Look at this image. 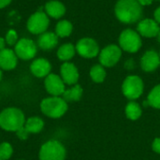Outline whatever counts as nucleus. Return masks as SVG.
I'll return each instance as SVG.
<instances>
[{"mask_svg":"<svg viewBox=\"0 0 160 160\" xmlns=\"http://www.w3.org/2000/svg\"><path fill=\"white\" fill-rule=\"evenodd\" d=\"M114 13L121 22L130 24L141 20L142 7L138 0H118L114 8Z\"/></svg>","mask_w":160,"mask_h":160,"instance_id":"f257e3e1","label":"nucleus"},{"mask_svg":"<svg viewBox=\"0 0 160 160\" xmlns=\"http://www.w3.org/2000/svg\"><path fill=\"white\" fill-rule=\"evenodd\" d=\"M23 112L16 107H8L0 112V128L7 132H16L25 123Z\"/></svg>","mask_w":160,"mask_h":160,"instance_id":"f03ea898","label":"nucleus"},{"mask_svg":"<svg viewBox=\"0 0 160 160\" xmlns=\"http://www.w3.org/2000/svg\"><path fill=\"white\" fill-rule=\"evenodd\" d=\"M41 112L49 118L57 119L62 117L68 111V102L61 97H49L40 102Z\"/></svg>","mask_w":160,"mask_h":160,"instance_id":"7ed1b4c3","label":"nucleus"},{"mask_svg":"<svg viewBox=\"0 0 160 160\" xmlns=\"http://www.w3.org/2000/svg\"><path fill=\"white\" fill-rule=\"evenodd\" d=\"M66 155V148L59 141L50 140L41 145L38 158L39 160H65Z\"/></svg>","mask_w":160,"mask_h":160,"instance_id":"20e7f679","label":"nucleus"},{"mask_svg":"<svg viewBox=\"0 0 160 160\" xmlns=\"http://www.w3.org/2000/svg\"><path fill=\"white\" fill-rule=\"evenodd\" d=\"M142 38L137 31L132 29L124 30L119 36V47L128 52H137L142 47Z\"/></svg>","mask_w":160,"mask_h":160,"instance_id":"39448f33","label":"nucleus"},{"mask_svg":"<svg viewBox=\"0 0 160 160\" xmlns=\"http://www.w3.org/2000/svg\"><path fill=\"white\" fill-rule=\"evenodd\" d=\"M49 23L50 21L48 15L44 11H41L40 8L29 17L27 20L26 27L30 33L34 35H41L46 32L49 27Z\"/></svg>","mask_w":160,"mask_h":160,"instance_id":"423d86ee","label":"nucleus"},{"mask_svg":"<svg viewBox=\"0 0 160 160\" xmlns=\"http://www.w3.org/2000/svg\"><path fill=\"white\" fill-rule=\"evenodd\" d=\"M122 90L123 94L128 99H137L143 92V82L139 76L130 75L124 81Z\"/></svg>","mask_w":160,"mask_h":160,"instance_id":"0eeeda50","label":"nucleus"},{"mask_svg":"<svg viewBox=\"0 0 160 160\" xmlns=\"http://www.w3.org/2000/svg\"><path fill=\"white\" fill-rule=\"evenodd\" d=\"M121 56L122 49L115 44H111L100 51L98 54V59L100 65H102L103 67L112 68L119 62Z\"/></svg>","mask_w":160,"mask_h":160,"instance_id":"6e6552de","label":"nucleus"},{"mask_svg":"<svg viewBox=\"0 0 160 160\" xmlns=\"http://www.w3.org/2000/svg\"><path fill=\"white\" fill-rule=\"evenodd\" d=\"M14 52L18 58L27 61L33 59L38 52L36 43L30 38H22L18 40L14 47Z\"/></svg>","mask_w":160,"mask_h":160,"instance_id":"1a4fd4ad","label":"nucleus"},{"mask_svg":"<svg viewBox=\"0 0 160 160\" xmlns=\"http://www.w3.org/2000/svg\"><path fill=\"white\" fill-rule=\"evenodd\" d=\"M75 48L76 52L83 58H94L100 52L98 42L91 38H81Z\"/></svg>","mask_w":160,"mask_h":160,"instance_id":"9d476101","label":"nucleus"},{"mask_svg":"<svg viewBox=\"0 0 160 160\" xmlns=\"http://www.w3.org/2000/svg\"><path fill=\"white\" fill-rule=\"evenodd\" d=\"M44 86L48 94L52 97H61L66 90V83L60 76L54 73H50L45 78Z\"/></svg>","mask_w":160,"mask_h":160,"instance_id":"9b49d317","label":"nucleus"},{"mask_svg":"<svg viewBox=\"0 0 160 160\" xmlns=\"http://www.w3.org/2000/svg\"><path fill=\"white\" fill-rule=\"evenodd\" d=\"M159 24L155 21V19H143L139 22L137 26V32L141 37H144L147 38H157L159 31Z\"/></svg>","mask_w":160,"mask_h":160,"instance_id":"f8f14e48","label":"nucleus"},{"mask_svg":"<svg viewBox=\"0 0 160 160\" xmlns=\"http://www.w3.org/2000/svg\"><path fill=\"white\" fill-rule=\"evenodd\" d=\"M61 78L68 85H75L79 80V71L76 66L70 62H65L60 68Z\"/></svg>","mask_w":160,"mask_h":160,"instance_id":"ddd939ff","label":"nucleus"},{"mask_svg":"<svg viewBox=\"0 0 160 160\" xmlns=\"http://www.w3.org/2000/svg\"><path fill=\"white\" fill-rule=\"evenodd\" d=\"M160 65L159 53L154 50L145 52L141 59V67L142 70L146 72H152L156 70Z\"/></svg>","mask_w":160,"mask_h":160,"instance_id":"4468645a","label":"nucleus"},{"mask_svg":"<svg viewBox=\"0 0 160 160\" xmlns=\"http://www.w3.org/2000/svg\"><path fill=\"white\" fill-rule=\"evenodd\" d=\"M51 70L52 65L45 58H37L30 65V71L37 78H46Z\"/></svg>","mask_w":160,"mask_h":160,"instance_id":"2eb2a0df","label":"nucleus"},{"mask_svg":"<svg viewBox=\"0 0 160 160\" xmlns=\"http://www.w3.org/2000/svg\"><path fill=\"white\" fill-rule=\"evenodd\" d=\"M18 57L11 49L5 48L0 51V68L4 70H12L17 67Z\"/></svg>","mask_w":160,"mask_h":160,"instance_id":"dca6fc26","label":"nucleus"},{"mask_svg":"<svg viewBox=\"0 0 160 160\" xmlns=\"http://www.w3.org/2000/svg\"><path fill=\"white\" fill-rule=\"evenodd\" d=\"M44 8H45L46 14L53 19H59L63 17L66 13L65 5L56 0H52V1L47 2Z\"/></svg>","mask_w":160,"mask_h":160,"instance_id":"f3484780","label":"nucleus"},{"mask_svg":"<svg viewBox=\"0 0 160 160\" xmlns=\"http://www.w3.org/2000/svg\"><path fill=\"white\" fill-rule=\"evenodd\" d=\"M58 43V37L55 33L45 32L41 34L38 38V44L40 49L48 51L53 49Z\"/></svg>","mask_w":160,"mask_h":160,"instance_id":"a211bd4d","label":"nucleus"},{"mask_svg":"<svg viewBox=\"0 0 160 160\" xmlns=\"http://www.w3.org/2000/svg\"><path fill=\"white\" fill-rule=\"evenodd\" d=\"M23 127L30 134H38L42 131L44 128V121L40 117L32 116L25 120Z\"/></svg>","mask_w":160,"mask_h":160,"instance_id":"6ab92c4d","label":"nucleus"},{"mask_svg":"<svg viewBox=\"0 0 160 160\" xmlns=\"http://www.w3.org/2000/svg\"><path fill=\"white\" fill-rule=\"evenodd\" d=\"M76 48L71 43H65L59 47L57 51V57L64 62H68L75 55Z\"/></svg>","mask_w":160,"mask_h":160,"instance_id":"aec40b11","label":"nucleus"},{"mask_svg":"<svg viewBox=\"0 0 160 160\" xmlns=\"http://www.w3.org/2000/svg\"><path fill=\"white\" fill-rule=\"evenodd\" d=\"M82 96V88L79 84L73 85L69 89H66L64 94L62 95V98L67 101V102H74L78 101L81 99Z\"/></svg>","mask_w":160,"mask_h":160,"instance_id":"412c9836","label":"nucleus"},{"mask_svg":"<svg viewBox=\"0 0 160 160\" xmlns=\"http://www.w3.org/2000/svg\"><path fill=\"white\" fill-rule=\"evenodd\" d=\"M73 26L72 23L68 20L59 21L55 27V34L58 38H67L72 33Z\"/></svg>","mask_w":160,"mask_h":160,"instance_id":"4be33fe9","label":"nucleus"},{"mask_svg":"<svg viewBox=\"0 0 160 160\" xmlns=\"http://www.w3.org/2000/svg\"><path fill=\"white\" fill-rule=\"evenodd\" d=\"M143 105L160 109V84H158L151 90L148 95L147 100L143 103Z\"/></svg>","mask_w":160,"mask_h":160,"instance_id":"5701e85b","label":"nucleus"},{"mask_svg":"<svg viewBox=\"0 0 160 160\" xmlns=\"http://www.w3.org/2000/svg\"><path fill=\"white\" fill-rule=\"evenodd\" d=\"M126 115L130 120H137L142 115V109L140 105L134 101L129 102L126 107Z\"/></svg>","mask_w":160,"mask_h":160,"instance_id":"b1692460","label":"nucleus"},{"mask_svg":"<svg viewBox=\"0 0 160 160\" xmlns=\"http://www.w3.org/2000/svg\"><path fill=\"white\" fill-rule=\"evenodd\" d=\"M90 77L95 82H102L106 78V71L102 65H95L90 69Z\"/></svg>","mask_w":160,"mask_h":160,"instance_id":"393cba45","label":"nucleus"},{"mask_svg":"<svg viewBox=\"0 0 160 160\" xmlns=\"http://www.w3.org/2000/svg\"><path fill=\"white\" fill-rule=\"evenodd\" d=\"M13 154V147L9 142H4L0 143V158L8 160Z\"/></svg>","mask_w":160,"mask_h":160,"instance_id":"a878e982","label":"nucleus"},{"mask_svg":"<svg viewBox=\"0 0 160 160\" xmlns=\"http://www.w3.org/2000/svg\"><path fill=\"white\" fill-rule=\"evenodd\" d=\"M6 43L9 46H15L16 43L18 42V35L16 31L14 30H8V32L6 34Z\"/></svg>","mask_w":160,"mask_h":160,"instance_id":"bb28decb","label":"nucleus"},{"mask_svg":"<svg viewBox=\"0 0 160 160\" xmlns=\"http://www.w3.org/2000/svg\"><path fill=\"white\" fill-rule=\"evenodd\" d=\"M15 133H16L18 139L21 140V141H25V140H27V139H28V136H29V134H30V133L25 129L24 127H22V128H21L20 129H18Z\"/></svg>","mask_w":160,"mask_h":160,"instance_id":"cd10ccee","label":"nucleus"},{"mask_svg":"<svg viewBox=\"0 0 160 160\" xmlns=\"http://www.w3.org/2000/svg\"><path fill=\"white\" fill-rule=\"evenodd\" d=\"M152 147H153V150H154L156 153L160 154V138H157V139H155V141H154V142H153Z\"/></svg>","mask_w":160,"mask_h":160,"instance_id":"c85d7f7f","label":"nucleus"},{"mask_svg":"<svg viewBox=\"0 0 160 160\" xmlns=\"http://www.w3.org/2000/svg\"><path fill=\"white\" fill-rule=\"evenodd\" d=\"M125 67H126V68H128V69H133L134 67H135V63H134V61H133L132 59H128V60L126 62Z\"/></svg>","mask_w":160,"mask_h":160,"instance_id":"c756f323","label":"nucleus"},{"mask_svg":"<svg viewBox=\"0 0 160 160\" xmlns=\"http://www.w3.org/2000/svg\"><path fill=\"white\" fill-rule=\"evenodd\" d=\"M154 17H155V21H156L158 24H160V7H158V8L155 10Z\"/></svg>","mask_w":160,"mask_h":160,"instance_id":"7c9ffc66","label":"nucleus"},{"mask_svg":"<svg viewBox=\"0 0 160 160\" xmlns=\"http://www.w3.org/2000/svg\"><path fill=\"white\" fill-rule=\"evenodd\" d=\"M154 0H138V2L141 4L142 7H144V6H149L153 3Z\"/></svg>","mask_w":160,"mask_h":160,"instance_id":"2f4dec72","label":"nucleus"},{"mask_svg":"<svg viewBox=\"0 0 160 160\" xmlns=\"http://www.w3.org/2000/svg\"><path fill=\"white\" fill-rule=\"evenodd\" d=\"M11 0H0V8H4L8 5H9Z\"/></svg>","mask_w":160,"mask_h":160,"instance_id":"473e14b6","label":"nucleus"},{"mask_svg":"<svg viewBox=\"0 0 160 160\" xmlns=\"http://www.w3.org/2000/svg\"><path fill=\"white\" fill-rule=\"evenodd\" d=\"M5 46H6V40H5V38H0V51L4 50L5 49Z\"/></svg>","mask_w":160,"mask_h":160,"instance_id":"72a5a7b5","label":"nucleus"},{"mask_svg":"<svg viewBox=\"0 0 160 160\" xmlns=\"http://www.w3.org/2000/svg\"><path fill=\"white\" fill-rule=\"evenodd\" d=\"M157 38H158V42H160V29H159V31H158V36H157Z\"/></svg>","mask_w":160,"mask_h":160,"instance_id":"f704fd0d","label":"nucleus"},{"mask_svg":"<svg viewBox=\"0 0 160 160\" xmlns=\"http://www.w3.org/2000/svg\"><path fill=\"white\" fill-rule=\"evenodd\" d=\"M2 76H3V74H2V70H1V68H0V82H1V80H2Z\"/></svg>","mask_w":160,"mask_h":160,"instance_id":"c9c22d12","label":"nucleus"},{"mask_svg":"<svg viewBox=\"0 0 160 160\" xmlns=\"http://www.w3.org/2000/svg\"><path fill=\"white\" fill-rule=\"evenodd\" d=\"M20 160H24V159H20Z\"/></svg>","mask_w":160,"mask_h":160,"instance_id":"e433bc0d","label":"nucleus"},{"mask_svg":"<svg viewBox=\"0 0 160 160\" xmlns=\"http://www.w3.org/2000/svg\"><path fill=\"white\" fill-rule=\"evenodd\" d=\"M0 160H3V159H1V158H0Z\"/></svg>","mask_w":160,"mask_h":160,"instance_id":"4c0bfd02","label":"nucleus"},{"mask_svg":"<svg viewBox=\"0 0 160 160\" xmlns=\"http://www.w3.org/2000/svg\"><path fill=\"white\" fill-rule=\"evenodd\" d=\"M159 55H160V54H159Z\"/></svg>","mask_w":160,"mask_h":160,"instance_id":"58836bf2","label":"nucleus"},{"mask_svg":"<svg viewBox=\"0 0 160 160\" xmlns=\"http://www.w3.org/2000/svg\"><path fill=\"white\" fill-rule=\"evenodd\" d=\"M159 1H160V0H159Z\"/></svg>","mask_w":160,"mask_h":160,"instance_id":"ea45409f","label":"nucleus"}]
</instances>
